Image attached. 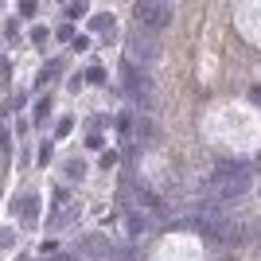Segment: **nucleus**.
<instances>
[{
    "label": "nucleus",
    "instance_id": "1",
    "mask_svg": "<svg viewBox=\"0 0 261 261\" xmlns=\"http://www.w3.org/2000/svg\"><path fill=\"white\" fill-rule=\"evenodd\" d=\"M191 222H195L199 234H207V238H211V242H218V246H238V242L246 238L238 222H234L230 215H222L218 207H199Z\"/></svg>",
    "mask_w": 261,
    "mask_h": 261
},
{
    "label": "nucleus",
    "instance_id": "2",
    "mask_svg": "<svg viewBox=\"0 0 261 261\" xmlns=\"http://www.w3.org/2000/svg\"><path fill=\"white\" fill-rule=\"evenodd\" d=\"M246 187H250V172H246L242 164L222 160V164L215 168V175H211V191H215L218 203H230V199L246 195Z\"/></svg>",
    "mask_w": 261,
    "mask_h": 261
},
{
    "label": "nucleus",
    "instance_id": "3",
    "mask_svg": "<svg viewBox=\"0 0 261 261\" xmlns=\"http://www.w3.org/2000/svg\"><path fill=\"white\" fill-rule=\"evenodd\" d=\"M121 82H125V94H129L137 106H148V101H152V78H148L144 66L133 63V59L121 63Z\"/></svg>",
    "mask_w": 261,
    "mask_h": 261
},
{
    "label": "nucleus",
    "instance_id": "4",
    "mask_svg": "<svg viewBox=\"0 0 261 261\" xmlns=\"http://www.w3.org/2000/svg\"><path fill=\"white\" fill-rule=\"evenodd\" d=\"M137 23L144 32H164L172 23V8L164 0H137Z\"/></svg>",
    "mask_w": 261,
    "mask_h": 261
},
{
    "label": "nucleus",
    "instance_id": "5",
    "mask_svg": "<svg viewBox=\"0 0 261 261\" xmlns=\"http://www.w3.org/2000/svg\"><path fill=\"white\" fill-rule=\"evenodd\" d=\"M129 55L137 66H148L156 63V55H160V47H156V32H137L129 35Z\"/></svg>",
    "mask_w": 261,
    "mask_h": 261
},
{
    "label": "nucleus",
    "instance_id": "6",
    "mask_svg": "<svg viewBox=\"0 0 261 261\" xmlns=\"http://www.w3.org/2000/svg\"><path fill=\"white\" fill-rule=\"evenodd\" d=\"M137 199H141V203H144L148 211H152V215H164V199H160V195H152V191L137 187Z\"/></svg>",
    "mask_w": 261,
    "mask_h": 261
},
{
    "label": "nucleus",
    "instance_id": "7",
    "mask_svg": "<svg viewBox=\"0 0 261 261\" xmlns=\"http://www.w3.org/2000/svg\"><path fill=\"white\" fill-rule=\"evenodd\" d=\"M129 226H133V234H141L144 230V215H129Z\"/></svg>",
    "mask_w": 261,
    "mask_h": 261
},
{
    "label": "nucleus",
    "instance_id": "8",
    "mask_svg": "<svg viewBox=\"0 0 261 261\" xmlns=\"http://www.w3.org/2000/svg\"><path fill=\"white\" fill-rule=\"evenodd\" d=\"M164 4H168V0H164Z\"/></svg>",
    "mask_w": 261,
    "mask_h": 261
}]
</instances>
